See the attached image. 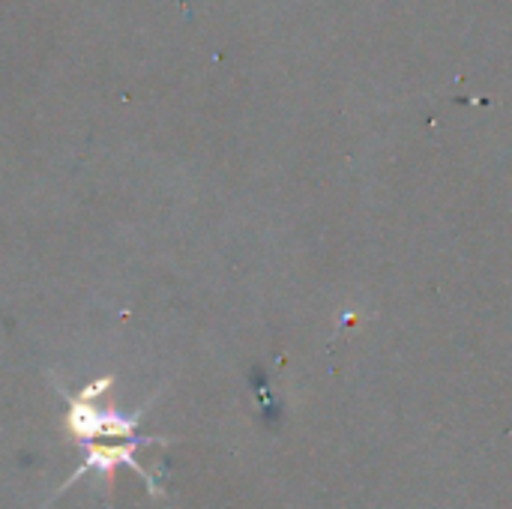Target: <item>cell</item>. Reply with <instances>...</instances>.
<instances>
[{
    "label": "cell",
    "mask_w": 512,
    "mask_h": 509,
    "mask_svg": "<svg viewBox=\"0 0 512 509\" xmlns=\"http://www.w3.org/2000/svg\"><path fill=\"white\" fill-rule=\"evenodd\" d=\"M141 444H165V441H162V438H144V441H129V444H123V447H87V450H90V459H87V462H84V465L69 477V483H66V486H72L75 480H81V477H84V474H90V471H99V474L105 477V483L111 486V474H114V468H117V465H129L138 477H144V483L150 486V492H153L156 498H162V492L156 489L153 477H150L138 462H135V450H138ZM66 486H63V489H66ZM63 489H60V492H63Z\"/></svg>",
    "instance_id": "cell-1"
}]
</instances>
